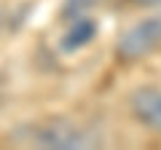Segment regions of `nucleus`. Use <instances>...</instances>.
Returning <instances> with one entry per match:
<instances>
[{
	"instance_id": "nucleus-2",
	"label": "nucleus",
	"mask_w": 161,
	"mask_h": 150,
	"mask_svg": "<svg viewBox=\"0 0 161 150\" xmlns=\"http://www.w3.org/2000/svg\"><path fill=\"white\" fill-rule=\"evenodd\" d=\"M35 142L40 147H92L94 145V134H89L83 126L73 121H64V118H57L48 126H40L38 134H35Z\"/></svg>"
},
{
	"instance_id": "nucleus-7",
	"label": "nucleus",
	"mask_w": 161,
	"mask_h": 150,
	"mask_svg": "<svg viewBox=\"0 0 161 150\" xmlns=\"http://www.w3.org/2000/svg\"><path fill=\"white\" fill-rule=\"evenodd\" d=\"M0 99H3V78H0Z\"/></svg>"
},
{
	"instance_id": "nucleus-3",
	"label": "nucleus",
	"mask_w": 161,
	"mask_h": 150,
	"mask_svg": "<svg viewBox=\"0 0 161 150\" xmlns=\"http://www.w3.org/2000/svg\"><path fill=\"white\" fill-rule=\"evenodd\" d=\"M129 113L142 129L161 137V88L156 86H140L126 97Z\"/></svg>"
},
{
	"instance_id": "nucleus-1",
	"label": "nucleus",
	"mask_w": 161,
	"mask_h": 150,
	"mask_svg": "<svg viewBox=\"0 0 161 150\" xmlns=\"http://www.w3.org/2000/svg\"><path fill=\"white\" fill-rule=\"evenodd\" d=\"M158 48H161V13H150V16L129 24L118 35L113 51H115V59H121L124 64H132V62L148 59Z\"/></svg>"
},
{
	"instance_id": "nucleus-5",
	"label": "nucleus",
	"mask_w": 161,
	"mask_h": 150,
	"mask_svg": "<svg viewBox=\"0 0 161 150\" xmlns=\"http://www.w3.org/2000/svg\"><path fill=\"white\" fill-rule=\"evenodd\" d=\"M94 0H62V16L64 19H73L78 13H86L92 8Z\"/></svg>"
},
{
	"instance_id": "nucleus-6",
	"label": "nucleus",
	"mask_w": 161,
	"mask_h": 150,
	"mask_svg": "<svg viewBox=\"0 0 161 150\" xmlns=\"http://www.w3.org/2000/svg\"><path fill=\"white\" fill-rule=\"evenodd\" d=\"M134 3H140V6H161V0H134Z\"/></svg>"
},
{
	"instance_id": "nucleus-4",
	"label": "nucleus",
	"mask_w": 161,
	"mask_h": 150,
	"mask_svg": "<svg viewBox=\"0 0 161 150\" xmlns=\"http://www.w3.org/2000/svg\"><path fill=\"white\" fill-rule=\"evenodd\" d=\"M99 24L97 19H92L89 13H78V16L67 19V29L62 32V40H59V48L64 54H75L80 48H86L89 43L97 38Z\"/></svg>"
}]
</instances>
